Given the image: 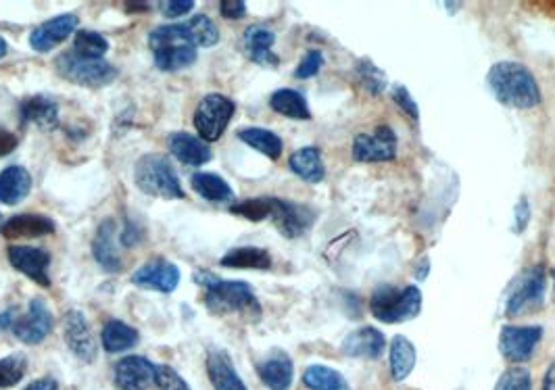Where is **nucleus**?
Instances as JSON below:
<instances>
[{"label": "nucleus", "instance_id": "37", "mask_svg": "<svg viewBox=\"0 0 555 390\" xmlns=\"http://www.w3.org/2000/svg\"><path fill=\"white\" fill-rule=\"evenodd\" d=\"M272 205H274V197H257V199L234 203L230 207V213L245 217L249 222H263V219L272 217Z\"/></svg>", "mask_w": 555, "mask_h": 390}, {"label": "nucleus", "instance_id": "3", "mask_svg": "<svg viewBox=\"0 0 555 390\" xmlns=\"http://www.w3.org/2000/svg\"><path fill=\"white\" fill-rule=\"evenodd\" d=\"M370 311L382 324L412 322L422 311V292L414 284H378L370 297Z\"/></svg>", "mask_w": 555, "mask_h": 390}, {"label": "nucleus", "instance_id": "32", "mask_svg": "<svg viewBox=\"0 0 555 390\" xmlns=\"http://www.w3.org/2000/svg\"><path fill=\"white\" fill-rule=\"evenodd\" d=\"M192 190L199 197H203L209 203H230L234 201V190L232 186L217 174H195L190 178Z\"/></svg>", "mask_w": 555, "mask_h": 390}, {"label": "nucleus", "instance_id": "36", "mask_svg": "<svg viewBox=\"0 0 555 390\" xmlns=\"http://www.w3.org/2000/svg\"><path fill=\"white\" fill-rule=\"evenodd\" d=\"M109 51V42L103 34L92 30H80L74 38V53L84 59H103Z\"/></svg>", "mask_w": 555, "mask_h": 390}, {"label": "nucleus", "instance_id": "4", "mask_svg": "<svg viewBox=\"0 0 555 390\" xmlns=\"http://www.w3.org/2000/svg\"><path fill=\"white\" fill-rule=\"evenodd\" d=\"M149 46L155 57V65L161 71H178L197 61L199 48L188 36L184 23L155 28L149 34Z\"/></svg>", "mask_w": 555, "mask_h": 390}, {"label": "nucleus", "instance_id": "44", "mask_svg": "<svg viewBox=\"0 0 555 390\" xmlns=\"http://www.w3.org/2000/svg\"><path fill=\"white\" fill-rule=\"evenodd\" d=\"M192 9H195V3H192V0H161L159 3V11L170 19L184 17Z\"/></svg>", "mask_w": 555, "mask_h": 390}, {"label": "nucleus", "instance_id": "47", "mask_svg": "<svg viewBox=\"0 0 555 390\" xmlns=\"http://www.w3.org/2000/svg\"><path fill=\"white\" fill-rule=\"evenodd\" d=\"M17 149V136L5 128H0V157H7Z\"/></svg>", "mask_w": 555, "mask_h": 390}, {"label": "nucleus", "instance_id": "35", "mask_svg": "<svg viewBox=\"0 0 555 390\" xmlns=\"http://www.w3.org/2000/svg\"><path fill=\"white\" fill-rule=\"evenodd\" d=\"M184 28L197 48H211L220 42V30H217L211 17H207L203 13L184 21Z\"/></svg>", "mask_w": 555, "mask_h": 390}, {"label": "nucleus", "instance_id": "5", "mask_svg": "<svg viewBox=\"0 0 555 390\" xmlns=\"http://www.w3.org/2000/svg\"><path fill=\"white\" fill-rule=\"evenodd\" d=\"M134 182L136 186L144 192L151 194V197L159 199H184V188L178 180V174L174 172V167L165 155H144L138 159L134 167Z\"/></svg>", "mask_w": 555, "mask_h": 390}, {"label": "nucleus", "instance_id": "19", "mask_svg": "<svg viewBox=\"0 0 555 390\" xmlns=\"http://www.w3.org/2000/svg\"><path fill=\"white\" fill-rule=\"evenodd\" d=\"M257 374L270 390H288L295 378L293 359L284 351L274 349L268 357L257 363Z\"/></svg>", "mask_w": 555, "mask_h": 390}, {"label": "nucleus", "instance_id": "8", "mask_svg": "<svg viewBox=\"0 0 555 390\" xmlns=\"http://www.w3.org/2000/svg\"><path fill=\"white\" fill-rule=\"evenodd\" d=\"M236 111L232 99L224 94H207L195 111V128L205 142L220 140Z\"/></svg>", "mask_w": 555, "mask_h": 390}, {"label": "nucleus", "instance_id": "51", "mask_svg": "<svg viewBox=\"0 0 555 390\" xmlns=\"http://www.w3.org/2000/svg\"><path fill=\"white\" fill-rule=\"evenodd\" d=\"M428 272H430V259H428V257H424V259H422V261L418 263V270H416V280H426Z\"/></svg>", "mask_w": 555, "mask_h": 390}, {"label": "nucleus", "instance_id": "39", "mask_svg": "<svg viewBox=\"0 0 555 390\" xmlns=\"http://www.w3.org/2000/svg\"><path fill=\"white\" fill-rule=\"evenodd\" d=\"M26 368L28 361L19 353L0 359V388L15 386L23 378V374H26Z\"/></svg>", "mask_w": 555, "mask_h": 390}, {"label": "nucleus", "instance_id": "9", "mask_svg": "<svg viewBox=\"0 0 555 390\" xmlns=\"http://www.w3.org/2000/svg\"><path fill=\"white\" fill-rule=\"evenodd\" d=\"M351 155L357 163H386L397 157V134L389 126L372 132H359L351 142Z\"/></svg>", "mask_w": 555, "mask_h": 390}, {"label": "nucleus", "instance_id": "42", "mask_svg": "<svg viewBox=\"0 0 555 390\" xmlns=\"http://www.w3.org/2000/svg\"><path fill=\"white\" fill-rule=\"evenodd\" d=\"M324 65V55L318 48H311V51L305 53V57L301 59V63L295 69V78L299 80H309L313 76H318L320 69Z\"/></svg>", "mask_w": 555, "mask_h": 390}, {"label": "nucleus", "instance_id": "17", "mask_svg": "<svg viewBox=\"0 0 555 390\" xmlns=\"http://www.w3.org/2000/svg\"><path fill=\"white\" fill-rule=\"evenodd\" d=\"M76 28H78V17L74 13L57 15L53 19L40 23V26L30 34V46L36 53H48L74 34Z\"/></svg>", "mask_w": 555, "mask_h": 390}, {"label": "nucleus", "instance_id": "2", "mask_svg": "<svg viewBox=\"0 0 555 390\" xmlns=\"http://www.w3.org/2000/svg\"><path fill=\"white\" fill-rule=\"evenodd\" d=\"M195 284L205 288V307L213 315H245V318L257 320L261 315L259 301L253 288L240 280H222L209 270H197L192 276Z\"/></svg>", "mask_w": 555, "mask_h": 390}, {"label": "nucleus", "instance_id": "18", "mask_svg": "<svg viewBox=\"0 0 555 390\" xmlns=\"http://www.w3.org/2000/svg\"><path fill=\"white\" fill-rule=\"evenodd\" d=\"M276 42V34L261 26V23H255V26H249L243 32V38H240V48L249 61L263 65V67H276L280 63L278 55L272 51Z\"/></svg>", "mask_w": 555, "mask_h": 390}, {"label": "nucleus", "instance_id": "25", "mask_svg": "<svg viewBox=\"0 0 555 390\" xmlns=\"http://www.w3.org/2000/svg\"><path fill=\"white\" fill-rule=\"evenodd\" d=\"M32 176L26 167L9 165L0 174V203L17 205L28 197L32 190Z\"/></svg>", "mask_w": 555, "mask_h": 390}, {"label": "nucleus", "instance_id": "26", "mask_svg": "<svg viewBox=\"0 0 555 390\" xmlns=\"http://www.w3.org/2000/svg\"><path fill=\"white\" fill-rule=\"evenodd\" d=\"M55 222L46 215H36V213H21L11 217L9 222L3 226V236L5 238H40L53 234Z\"/></svg>", "mask_w": 555, "mask_h": 390}, {"label": "nucleus", "instance_id": "1", "mask_svg": "<svg viewBox=\"0 0 555 390\" xmlns=\"http://www.w3.org/2000/svg\"><path fill=\"white\" fill-rule=\"evenodd\" d=\"M487 86L495 99L512 109H535L543 94L535 73L518 61H499L487 73Z\"/></svg>", "mask_w": 555, "mask_h": 390}, {"label": "nucleus", "instance_id": "48", "mask_svg": "<svg viewBox=\"0 0 555 390\" xmlns=\"http://www.w3.org/2000/svg\"><path fill=\"white\" fill-rule=\"evenodd\" d=\"M26 390H59V384L53 378H40V380H34Z\"/></svg>", "mask_w": 555, "mask_h": 390}, {"label": "nucleus", "instance_id": "28", "mask_svg": "<svg viewBox=\"0 0 555 390\" xmlns=\"http://www.w3.org/2000/svg\"><path fill=\"white\" fill-rule=\"evenodd\" d=\"M288 167H291L295 176L309 184H320L326 176L322 153L318 146H303V149L295 151L291 159H288Z\"/></svg>", "mask_w": 555, "mask_h": 390}, {"label": "nucleus", "instance_id": "23", "mask_svg": "<svg viewBox=\"0 0 555 390\" xmlns=\"http://www.w3.org/2000/svg\"><path fill=\"white\" fill-rule=\"evenodd\" d=\"M115 234H117V224L113 219H105L92 240L94 261L99 263L105 272H111V274L122 270V257H119V251L115 247Z\"/></svg>", "mask_w": 555, "mask_h": 390}, {"label": "nucleus", "instance_id": "13", "mask_svg": "<svg viewBox=\"0 0 555 390\" xmlns=\"http://www.w3.org/2000/svg\"><path fill=\"white\" fill-rule=\"evenodd\" d=\"M270 219L284 238H299L316 222V211L307 205L274 197Z\"/></svg>", "mask_w": 555, "mask_h": 390}, {"label": "nucleus", "instance_id": "53", "mask_svg": "<svg viewBox=\"0 0 555 390\" xmlns=\"http://www.w3.org/2000/svg\"><path fill=\"white\" fill-rule=\"evenodd\" d=\"M553 303H555V272H553Z\"/></svg>", "mask_w": 555, "mask_h": 390}, {"label": "nucleus", "instance_id": "38", "mask_svg": "<svg viewBox=\"0 0 555 390\" xmlns=\"http://www.w3.org/2000/svg\"><path fill=\"white\" fill-rule=\"evenodd\" d=\"M495 390H533V376L524 365H512L499 376Z\"/></svg>", "mask_w": 555, "mask_h": 390}, {"label": "nucleus", "instance_id": "43", "mask_svg": "<svg viewBox=\"0 0 555 390\" xmlns=\"http://www.w3.org/2000/svg\"><path fill=\"white\" fill-rule=\"evenodd\" d=\"M391 99L393 103L407 115V117H412V121H420V109H418V103L412 99V94H409V90L401 84H395L391 88Z\"/></svg>", "mask_w": 555, "mask_h": 390}, {"label": "nucleus", "instance_id": "34", "mask_svg": "<svg viewBox=\"0 0 555 390\" xmlns=\"http://www.w3.org/2000/svg\"><path fill=\"white\" fill-rule=\"evenodd\" d=\"M303 384L309 390H351L347 378L328 365H309L303 374Z\"/></svg>", "mask_w": 555, "mask_h": 390}, {"label": "nucleus", "instance_id": "22", "mask_svg": "<svg viewBox=\"0 0 555 390\" xmlns=\"http://www.w3.org/2000/svg\"><path fill=\"white\" fill-rule=\"evenodd\" d=\"M207 374L215 390H247L243 378L238 376L230 355L224 349H211L207 353Z\"/></svg>", "mask_w": 555, "mask_h": 390}, {"label": "nucleus", "instance_id": "15", "mask_svg": "<svg viewBox=\"0 0 555 390\" xmlns=\"http://www.w3.org/2000/svg\"><path fill=\"white\" fill-rule=\"evenodd\" d=\"M9 261L17 272L34 280L38 286L48 288L51 286V276H48V265H51V253L38 249V247H9L7 249Z\"/></svg>", "mask_w": 555, "mask_h": 390}, {"label": "nucleus", "instance_id": "49", "mask_svg": "<svg viewBox=\"0 0 555 390\" xmlns=\"http://www.w3.org/2000/svg\"><path fill=\"white\" fill-rule=\"evenodd\" d=\"M543 390H555V359L549 363V368L545 370Z\"/></svg>", "mask_w": 555, "mask_h": 390}, {"label": "nucleus", "instance_id": "10", "mask_svg": "<svg viewBox=\"0 0 555 390\" xmlns=\"http://www.w3.org/2000/svg\"><path fill=\"white\" fill-rule=\"evenodd\" d=\"M541 338V326H503L499 332V353L512 365H524L533 359Z\"/></svg>", "mask_w": 555, "mask_h": 390}, {"label": "nucleus", "instance_id": "31", "mask_svg": "<svg viewBox=\"0 0 555 390\" xmlns=\"http://www.w3.org/2000/svg\"><path fill=\"white\" fill-rule=\"evenodd\" d=\"M270 107L288 117V119H297V121H307L311 119V111L309 105L305 101V96L293 88H280L270 96Z\"/></svg>", "mask_w": 555, "mask_h": 390}, {"label": "nucleus", "instance_id": "33", "mask_svg": "<svg viewBox=\"0 0 555 390\" xmlns=\"http://www.w3.org/2000/svg\"><path fill=\"white\" fill-rule=\"evenodd\" d=\"M238 138L245 144H249L251 149H255L257 153L265 155L272 161L280 159V155L284 151L282 138L278 134H274L272 130H265V128H243V130H238Z\"/></svg>", "mask_w": 555, "mask_h": 390}, {"label": "nucleus", "instance_id": "21", "mask_svg": "<svg viewBox=\"0 0 555 390\" xmlns=\"http://www.w3.org/2000/svg\"><path fill=\"white\" fill-rule=\"evenodd\" d=\"M23 124H34L44 132H53L59 126V105L44 94H34L23 99L19 105Z\"/></svg>", "mask_w": 555, "mask_h": 390}, {"label": "nucleus", "instance_id": "20", "mask_svg": "<svg viewBox=\"0 0 555 390\" xmlns=\"http://www.w3.org/2000/svg\"><path fill=\"white\" fill-rule=\"evenodd\" d=\"M341 349L347 357L378 359L386 351V338L378 328L364 326V328L349 332L343 340Z\"/></svg>", "mask_w": 555, "mask_h": 390}, {"label": "nucleus", "instance_id": "24", "mask_svg": "<svg viewBox=\"0 0 555 390\" xmlns=\"http://www.w3.org/2000/svg\"><path fill=\"white\" fill-rule=\"evenodd\" d=\"M170 151L180 163L190 167H199L211 161L209 144L199 136H192L188 132H174L170 136Z\"/></svg>", "mask_w": 555, "mask_h": 390}, {"label": "nucleus", "instance_id": "29", "mask_svg": "<svg viewBox=\"0 0 555 390\" xmlns=\"http://www.w3.org/2000/svg\"><path fill=\"white\" fill-rule=\"evenodd\" d=\"M220 263L230 270H270L272 255L259 247H236L230 249Z\"/></svg>", "mask_w": 555, "mask_h": 390}, {"label": "nucleus", "instance_id": "41", "mask_svg": "<svg viewBox=\"0 0 555 390\" xmlns=\"http://www.w3.org/2000/svg\"><path fill=\"white\" fill-rule=\"evenodd\" d=\"M155 386L159 390H190L186 380L172 365H155Z\"/></svg>", "mask_w": 555, "mask_h": 390}, {"label": "nucleus", "instance_id": "12", "mask_svg": "<svg viewBox=\"0 0 555 390\" xmlns=\"http://www.w3.org/2000/svg\"><path fill=\"white\" fill-rule=\"evenodd\" d=\"M63 338H65L69 351L84 363H92L96 359V355H99V345H96L92 328L86 320V315L78 309H69L65 313Z\"/></svg>", "mask_w": 555, "mask_h": 390}, {"label": "nucleus", "instance_id": "40", "mask_svg": "<svg viewBox=\"0 0 555 390\" xmlns=\"http://www.w3.org/2000/svg\"><path fill=\"white\" fill-rule=\"evenodd\" d=\"M357 73H359V80L364 84L372 94H380L386 88V78L384 73L368 59L359 61L357 63Z\"/></svg>", "mask_w": 555, "mask_h": 390}, {"label": "nucleus", "instance_id": "45", "mask_svg": "<svg viewBox=\"0 0 555 390\" xmlns=\"http://www.w3.org/2000/svg\"><path fill=\"white\" fill-rule=\"evenodd\" d=\"M530 215H533V211H530V203L528 199H520L516 209H514V232L522 234L526 228H528V222H530Z\"/></svg>", "mask_w": 555, "mask_h": 390}, {"label": "nucleus", "instance_id": "54", "mask_svg": "<svg viewBox=\"0 0 555 390\" xmlns=\"http://www.w3.org/2000/svg\"><path fill=\"white\" fill-rule=\"evenodd\" d=\"M3 226H5V224H3V215H0V232H3Z\"/></svg>", "mask_w": 555, "mask_h": 390}, {"label": "nucleus", "instance_id": "30", "mask_svg": "<svg viewBox=\"0 0 555 390\" xmlns=\"http://www.w3.org/2000/svg\"><path fill=\"white\" fill-rule=\"evenodd\" d=\"M138 340H140L138 330L124 324V322H119V320L107 322L103 326V332H101V343H103V349L107 353L130 351L132 347L138 345Z\"/></svg>", "mask_w": 555, "mask_h": 390}, {"label": "nucleus", "instance_id": "27", "mask_svg": "<svg viewBox=\"0 0 555 390\" xmlns=\"http://www.w3.org/2000/svg\"><path fill=\"white\" fill-rule=\"evenodd\" d=\"M418 361V353L416 347L409 338L397 334L391 345H389V370H391V378L395 382H403L409 376H412L414 368Z\"/></svg>", "mask_w": 555, "mask_h": 390}, {"label": "nucleus", "instance_id": "7", "mask_svg": "<svg viewBox=\"0 0 555 390\" xmlns=\"http://www.w3.org/2000/svg\"><path fill=\"white\" fill-rule=\"evenodd\" d=\"M545 286H547V276H545V265H530L528 270L520 272L508 292H505V313L514 318V315L526 313L530 309H537L543 303L545 297Z\"/></svg>", "mask_w": 555, "mask_h": 390}, {"label": "nucleus", "instance_id": "6", "mask_svg": "<svg viewBox=\"0 0 555 390\" xmlns=\"http://www.w3.org/2000/svg\"><path fill=\"white\" fill-rule=\"evenodd\" d=\"M55 69L61 78L76 86L86 88H105L117 78V67L105 59H84L74 51L61 53L55 59Z\"/></svg>", "mask_w": 555, "mask_h": 390}, {"label": "nucleus", "instance_id": "11", "mask_svg": "<svg viewBox=\"0 0 555 390\" xmlns=\"http://www.w3.org/2000/svg\"><path fill=\"white\" fill-rule=\"evenodd\" d=\"M53 330V315L48 311L42 299H32L28 311L15 315L11 332L21 340L23 345H40L42 340Z\"/></svg>", "mask_w": 555, "mask_h": 390}, {"label": "nucleus", "instance_id": "14", "mask_svg": "<svg viewBox=\"0 0 555 390\" xmlns=\"http://www.w3.org/2000/svg\"><path fill=\"white\" fill-rule=\"evenodd\" d=\"M130 280L138 288H149V290H157V292H165V295H170V292H174L180 284V270L172 261L155 259V261H149L142 267H138Z\"/></svg>", "mask_w": 555, "mask_h": 390}, {"label": "nucleus", "instance_id": "46", "mask_svg": "<svg viewBox=\"0 0 555 390\" xmlns=\"http://www.w3.org/2000/svg\"><path fill=\"white\" fill-rule=\"evenodd\" d=\"M220 13L226 19H243L247 15V5L243 0H224L220 3Z\"/></svg>", "mask_w": 555, "mask_h": 390}, {"label": "nucleus", "instance_id": "16", "mask_svg": "<svg viewBox=\"0 0 555 390\" xmlns=\"http://www.w3.org/2000/svg\"><path fill=\"white\" fill-rule=\"evenodd\" d=\"M113 380L119 390H149L155 384V365L140 355L124 357L115 363Z\"/></svg>", "mask_w": 555, "mask_h": 390}, {"label": "nucleus", "instance_id": "50", "mask_svg": "<svg viewBox=\"0 0 555 390\" xmlns=\"http://www.w3.org/2000/svg\"><path fill=\"white\" fill-rule=\"evenodd\" d=\"M15 315H17V309H7L5 313H0V330H11Z\"/></svg>", "mask_w": 555, "mask_h": 390}, {"label": "nucleus", "instance_id": "52", "mask_svg": "<svg viewBox=\"0 0 555 390\" xmlns=\"http://www.w3.org/2000/svg\"><path fill=\"white\" fill-rule=\"evenodd\" d=\"M7 51H9V46H7L5 38H3V36H0V59H3V57L7 55Z\"/></svg>", "mask_w": 555, "mask_h": 390}]
</instances>
